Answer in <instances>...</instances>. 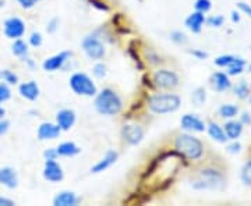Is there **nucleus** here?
I'll use <instances>...</instances> for the list:
<instances>
[{"label":"nucleus","instance_id":"obj_1","mask_svg":"<svg viewBox=\"0 0 251 206\" xmlns=\"http://www.w3.org/2000/svg\"><path fill=\"white\" fill-rule=\"evenodd\" d=\"M95 108L100 114L115 116L122 110V99L115 91L103 90L95 99Z\"/></svg>","mask_w":251,"mask_h":206},{"label":"nucleus","instance_id":"obj_2","mask_svg":"<svg viewBox=\"0 0 251 206\" xmlns=\"http://www.w3.org/2000/svg\"><path fill=\"white\" fill-rule=\"evenodd\" d=\"M175 146L177 152L186 156L190 160H196L198 158H201L202 149H204L201 141L191 135H179L175 142Z\"/></svg>","mask_w":251,"mask_h":206},{"label":"nucleus","instance_id":"obj_3","mask_svg":"<svg viewBox=\"0 0 251 206\" xmlns=\"http://www.w3.org/2000/svg\"><path fill=\"white\" fill-rule=\"evenodd\" d=\"M180 98L173 93H165V95H153L150 99V109L156 114H165L172 113L180 108Z\"/></svg>","mask_w":251,"mask_h":206},{"label":"nucleus","instance_id":"obj_4","mask_svg":"<svg viewBox=\"0 0 251 206\" xmlns=\"http://www.w3.org/2000/svg\"><path fill=\"white\" fill-rule=\"evenodd\" d=\"M200 181H196L193 187L197 189H222L225 185L224 176L216 170H202L200 173Z\"/></svg>","mask_w":251,"mask_h":206},{"label":"nucleus","instance_id":"obj_5","mask_svg":"<svg viewBox=\"0 0 251 206\" xmlns=\"http://www.w3.org/2000/svg\"><path fill=\"white\" fill-rule=\"evenodd\" d=\"M70 87L77 95H84V96H94L97 95V87L91 81L88 75L77 72L70 78Z\"/></svg>","mask_w":251,"mask_h":206},{"label":"nucleus","instance_id":"obj_6","mask_svg":"<svg viewBox=\"0 0 251 206\" xmlns=\"http://www.w3.org/2000/svg\"><path fill=\"white\" fill-rule=\"evenodd\" d=\"M82 49L85 54L90 57V59H94V60H99L103 57L105 54V47L103 45L99 42L97 38L94 36H88L82 41Z\"/></svg>","mask_w":251,"mask_h":206},{"label":"nucleus","instance_id":"obj_7","mask_svg":"<svg viewBox=\"0 0 251 206\" xmlns=\"http://www.w3.org/2000/svg\"><path fill=\"white\" fill-rule=\"evenodd\" d=\"M153 81H155L156 87H161L163 90H171V88L177 87V84H179L177 75L173 71H169V70H159V71L155 72Z\"/></svg>","mask_w":251,"mask_h":206},{"label":"nucleus","instance_id":"obj_8","mask_svg":"<svg viewBox=\"0 0 251 206\" xmlns=\"http://www.w3.org/2000/svg\"><path fill=\"white\" fill-rule=\"evenodd\" d=\"M24 32H25V27L20 18H9L4 23V34L10 39H17L20 36H23Z\"/></svg>","mask_w":251,"mask_h":206},{"label":"nucleus","instance_id":"obj_9","mask_svg":"<svg viewBox=\"0 0 251 206\" xmlns=\"http://www.w3.org/2000/svg\"><path fill=\"white\" fill-rule=\"evenodd\" d=\"M44 177H45L48 181H50V183H59V181H62L63 177H64L60 164H59L57 161H54V159H52V160H46L45 169H44Z\"/></svg>","mask_w":251,"mask_h":206},{"label":"nucleus","instance_id":"obj_10","mask_svg":"<svg viewBox=\"0 0 251 206\" xmlns=\"http://www.w3.org/2000/svg\"><path fill=\"white\" fill-rule=\"evenodd\" d=\"M122 135L125 141H127L130 145H137L143 141L144 130L138 126H125L122 130Z\"/></svg>","mask_w":251,"mask_h":206},{"label":"nucleus","instance_id":"obj_11","mask_svg":"<svg viewBox=\"0 0 251 206\" xmlns=\"http://www.w3.org/2000/svg\"><path fill=\"white\" fill-rule=\"evenodd\" d=\"M56 121H57V126L60 127L63 131H67L75 123V113L73 110H69V109H63L57 113Z\"/></svg>","mask_w":251,"mask_h":206},{"label":"nucleus","instance_id":"obj_12","mask_svg":"<svg viewBox=\"0 0 251 206\" xmlns=\"http://www.w3.org/2000/svg\"><path fill=\"white\" fill-rule=\"evenodd\" d=\"M69 57H70L69 52H62V53L56 54L53 57H49V59H46L45 63H44V69L46 71H56V70L62 69L63 64L67 62Z\"/></svg>","mask_w":251,"mask_h":206},{"label":"nucleus","instance_id":"obj_13","mask_svg":"<svg viewBox=\"0 0 251 206\" xmlns=\"http://www.w3.org/2000/svg\"><path fill=\"white\" fill-rule=\"evenodd\" d=\"M0 184L6 185L7 188H16L18 185V176L16 170L11 167L0 169Z\"/></svg>","mask_w":251,"mask_h":206},{"label":"nucleus","instance_id":"obj_14","mask_svg":"<svg viewBox=\"0 0 251 206\" xmlns=\"http://www.w3.org/2000/svg\"><path fill=\"white\" fill-rule=\"evenodd\" d=\"M62 128L59 126H54L52 123H44L41 124L39 130H38V138L45 141V139H54L60 134Z\"/></svg>","mask_w":251,"mask_h":206},{"label":"nucleus","instance_id":"obj_15","mask_svg":"<svg viewBox=\"0 0 251 206\" xmlns=\"http://www.w3.org/2000/svg\"><path fill=\"white\" fill-rule=\"evenodd\" d=\"M181 128L190 130V131L202 133L205 130V124L198 117L193 116V114H186V116H183V118H181Z\"/></svg>","mask_w":251,"mask_h":206},{"label":"nucleus","instance_id":"obj_16","mask_svg":"<svg viewBox=\"0 0 251 206\" xmlns=\"http://www.w3.org/2000/svg\"><path fill=\"white\" fill-rule=\"evenodd\" d=\"M117 158H119L117 152H115V151H108L106 155H105V158H103L102 160H99L98 163L91 169V171H92V173H102V171H105L108 167H110V166L117 160Z\"/></svg>","mask_w":251,"mask_h":206},{"label":"nucleus","instance_id":"obj_17","mask_svg":"<svg viewBox=\"0 0 251 206\" xmlns=\"http://www.w3.org/2000/svg\"><path fill=\"white\" fill-rule=\"evenodd\" d=\"M205 23V17H204V13L201 11H196L193 14H190L186 20V27L188 29H191L193 32L198 34L202 28V24Z\"/></svg>","mask_w":251,"mask_h":206},{"label":"nucleus","instance_id":"obj_18","mask_svg":"<svg viewBox=\"0 0 251 206\" xmlns=\"http://www.w3.org/2000/svg\"><path fill=\"white\" fill-rule=\"evenodd\" d=\"M78 198L75 197L74 192L69 191H63L60 194H57L53 199V205L56 206H74L77 205Z\"/></svg>","mask_w":251,"mask_h":206},{"label":"nucleus","instance_id":"obj_19","mask_svg":"<svg viewBox=\"0 0 251 206\" xmlns=\"http://www.w3.org/2000/svg\"><path fill=\"white\" fill-rule=\"evenodd\" d=\"M20 93L24 98H27L28 100H35L39 96V88H38L36 82L29 81V82H25L20 87Z\"/></svg>","mask_w":251,"mask_h":206},{"label":"nucleus","instance_id":"obj_20","mask_svg":"<svg viewBox=\"0 0 251 206\" xmlns=\"http://www.w3.org/2000/svg\"><path fill=\"white\" fill-rule=\"evenodd\" d=\"M212 87L218 92H224V91L229 90L232 87V84H230V80H229V77L226 74L216 72V74L212 75Z\"/></svg>","mask_w":251,"mask_h":206},{"label":"nucleus","instance_id":"obj_21","mask_svg":"<svg viewBox=\"0 0 251 206\" xmlns=\"http://www.w3.org/2000/svg\"><path fill=\"white\" fill-rule=\"evenodd\" d=\"M243 133V124L237 121H229L225 124V134L227 139H237Z\"/></svg>","mask_w":251,"mask_h":206},{"label":"nucleus","instance_id":"obj_22","mask_svg":"<svg viewBox=\"0 0 251 206\" xmlns=\"http://www.w3.org/2000/svg\"><path fill=\"white\" fill-rule=\"evenodd\" d=\"M57 155L60 156H74L80 153V148L74 142H63L57 146Z\"/></svg>","mask_w":251,"mask_h":206},{"label":"nucleus","instance_id":"obj_23","mask_svg":"<svg viewBox=\"0 0 251 206\" xmlns=\"http://www.w3.org/2000/svg\"><path fill=\"white\" fill-rule=\"evenodd\" d=\"M208 133L211 135V138H214L218 142H226V139H227V137H226V134L222 131V128L218 126V124H215V123H211V124H209V127H208Z\"/></svg>","mask_w":251,"mask_h":206},{"label":"nucleus","instance_id":"obj_24","mask_svg":"<svg viewBox=\"0 0 251 206\" xmlns=\"http://www.w3.org/2000/svg\"><path fill=\"white\" fill-rule=\"evenodd\" d=\"M237 113H239V109L234 105H224L219 109V116L224 117V118H233Z\"/></svg>","mask_w":251,"mask_h":206},{"label":"nucleus","instance_id":"obj_25","mask_svg":"<svg viewBox=\"0 0 251 206\" xmlns=\"http://www.w3.org/2000/svg\"><path fill=\"white\" fill-rule=\"evenodd\" d=\"M205 99H206V93L204 88H197V90L193 92V95H191V100H193V103H194L196 106H201V105H204Z\"/></svg>","mask_w":251,"mask_h":206},{"label":"nucleus","instance_id":"obj_26","mask_svg":"<svg viewBox=\"0 0 251 206\" xmlns=\"http://www.w3.org/2000/svg\"><path fill=\"white\" fill-rule=\"evenodd\" d=\"M246 62L243 59H234V62L229 66V75H237L243 71Z\"/></svg>","mask_w":251,"mask_h":206},{"label":"nucleus","instance_id":"obj_27","mask_svg":"<svg viewBox=\"0 0 251 206\" xmlns=\"http://www.w3.org/2000/svg\"><path fill=\"white\" fill-rule=\"evenodd\" d=\"M234 92H236V95L240 99H246L249 96V87H247V84H246L244 81H240V82L236 85Z\"/></svg>","mask_w":251,"mask_h":206},{"label":"nucleus","instance_id":"obj_28","mask_svg":"<svg viewBox=\"0 0 251 206\" xmlns=\"http://www.w3.org/2000/svg\"><path fill=\"white\" fill-rule=\"evenodd\" d=\"M27 52L28 49L27 45H25V42L17 39V41L14 42V45H13V53L16 54V56H24V54H27Z\"/></svg>","mask_w":251,"mask_h":206},{"label":"nucleus","instance_id":"obj_29","mask_svg":"<svg viewBox=\"0 0 251 206\" xmlns=\"http://www.w3.org/2000/svg\"><path fill=\"white\" fill-rule=\"evenodd\" d=\"M242 180L244 184L251 185V160L247 161V163L244 164V167H243Z\"/></svg>","mask_w":251,"mask_h":206},{"label":"nucleus","instance_id":"obj_30","mask_svg":"<svg viewBox=\"0 0 251 206\" xmlns=\"http://www.w3.org/2000/svg\"><path fill=\"white\" fill-rule=\"evenodd\" d=\"M234 59H236V57L230 56V54H227V56H219L215 60V64L216 66H219V67H229V66L234 62Z\"/></svg>","mask_w":251,"mask_h":206},{"label":"nucleus","instance_id":"obj_31","mask_svg":"<svg viewBox=\"0 0 251 206\" xmlns=\"http://www.w3.org/2000/svg\"><path fill=\"white\" fill-rule=\"evenodd\" d=\"M0 78H3L4 82H9V84H17L18 77L16 74H13L9 70H4V71H0Z\"/></svg>","mask_w":251,"mask_h":206},{"label":"nucleus","instance_id":"obj_32","mask_svg":"<svg viewBox=\"0 0 251 206\" xmlns=\"http://www.w3.org/2000/svg\"><path fill=\"white\" fill-rule=\"evenodd\" d=\"M211 9V0H197L196 1V10L201 13H206Z\"/></svg>","mask_w":251,"mask_h":206},{"label":"nucleus","instance_id":"obj_33","mask_svg":"<svg viewBox=\"0 0 251 206\" xmlns=\"http://www.w3.org/2000/svg\"><path fill=\"white\" fill-rule=\"evenodd\" d=\"M206 23H208L209 27L218 28L224 24V17H222V16H212V17H209L206 20Z\"/></svg>","mask_w":251,"mask_h":206},{"label":"nucleus","instance_id":"obj_34","mask_svg":"<svg viewBox=\"0 0 251 206\" xmlns=\"http://www.w3.org/2000/svg\"><path fill=\"white\" fill-rule=\"evenodd\" d=\"M10 96H11V92H10L9 87L6 84H0V103L9 100Z\"/></svg>","mask_w":251,"mask_h":206},{"label":"nucleus","instance_id":"obj_35","mask_svg":"<svg viewBox=\"0 0 251 206\" xmlns=\"http://www.w3.org/2000/svg\"><path fill=\"white\" fill-rule=\"evenodd\" d=\"M94 75L95 77H98V78H103L105 75H106V67H105V64L99 63L97 64L95 67H94Z\"/></svg>","mask_w":251,"mask_h":206},{"label":"nucleus","instance_id":"obj_36","mask_svg":"<svg viewBox=\"0 0 251 206\" xmlns=\"http://www.w3.org/2000/svg\"><path fill=\"white\" fill-rule=\"evenodd\" d=\"M29 42H31L32 46H41L42 45V36H41V34H38V32H34L31 35V38H29Z\"/></svg>","mask_w":251,"mask_h":206},{"label":"nucleus","instance_id":"obj_37","mask_svg":"<svg viewBox=\"0 0 251 206\" xmlns=\"http://www.w3.org/2000/svg\"><path fill=\"white\" fill-rule=\"evenodd\" d=\"M172 39L175 41V42H177V44H184L187 39H186V35L184 34H181V32H173L172 34Z\"/></svg>","mask_w":251,"mask_h":206},{"label":"nucleus","instance_id":"obj_38","mask_svg":"<svg viewBox=\"0 0 251 206\" xmlns=\"http://www.w3.org/2000/svg\"><path fill=\"white\" fill-rule=\"evenodd\" d=\"M18 3L24 7V9H31V7H34L36 3L39 1V0H17Z\"/></svg>","mask_w":251,"mask_h":206},{"label":"nucleus","instance_id":"obj_39","mask_svg":"<svg viewBox=\"0 0 251 206\" xmlns=\"http://www.w3.org/2000/svg\"><path fill=\"white\" fill-rule=\"evenodd\" d=\"M226 149H227V152L229 153H239L240 152V149H242V145L239 142H233L230 143Z\"/></svg>","mask_w":251,"mask_h":206},{"label":"nucleus","instance_id":"obj_40","mask_svg":"<svg viewBox=\"0 0 251 206\" xmlns=\"http://www.w3.org/2000/svg\"><path fill=\"white\" fill-rule=\"evenodd\" d=\"M56 156H59L56 149H48V151L45 152L46 160H52V159H56Z\"/></svg>","mask_w":251,"mask_h":206},{"label":"nucleus","instance_id":"obj_41","mask_svg":"<svg viewBox=\"0 0 251 206\" xmlns=\"http://www.w3.org/2000/svg\"><path fill=\"white\" fill-rule=\"evenodd\" d=\"M9 121H6V120H1V121H0V135H3L7 130H9Z\"/></svg>","mask_w":251,"mask_h":206},{"label":"nucleus","instance_id":"obj_42","mask_svg":"<svg viewBox=\"0 0 251 206\" xmlns=\"http://www.w3.org/2000/svg\"><path fill=\"white\" fill-rule=\"evenodd\" d=\"M237 6H239V9L242 10V11H244L246 14H249L251 17V7L249 4H246V3H239Z\"/></svg>","mask_w":251,"mask_h":206},{"label":"nucleus","instance_id":"obj_43","mask_svg":"<svg viewBox=\"0 0 251 206\" xmlns=\"http://www.w3.org/2000/svg\"><path fill=\"white\" fill-rule=\"evenodd\" d=\"M14 202L11 199H7V198L0 197V206H13Z\"/></svg>","mask_w":251,"mask_h":206},{"label":"nucleus","instance_id":"obj_44","mask_svg":"<svg viewBox=\"0 0 251 206\" xmlns=\"http://www.w3.org/2000/svg\"><path fill=\"white\" fill-rule=\"evenodd\" d=\"M242 124H251V117L249 113H243L242 116V121H240Z\"/></svg>","mask_w":251,"mask_h":206},{"label":"nucleus","instance_id":"obj_45","mask_svg":"<svg viewBox=\"0 0 251 206\" xmlns=\"http://www.w3.org/2000/svg\"><path fill=\"white\" fill-rule=\"evenodd\" d=\"M191 54H194V56H197L198 59H206L208 57V54L205 52H200V50H193Z\"/></svg>","mask_w":251,"mask_h":206},{"label":"nucleus","instance_id":"obj_46","mask_svg":"<svg viewBox=\"0 0 251 206\" xmlns=\"http://www.w3.org/2000/svg\"><path fill=\"white\" fill-rule=\"evenodd\" d=\"M56 24H57V20H53V21L49 24V29H48V31H49V32H53L54 29H56V27H54Z\"/></svg>","mask_w":251,"mask_h":206},{"label":"nucleus","instance_id":"obj_47","mask_svg":"<svg viewBox=\"0 0 251 206\" xmlns=\"http://www.w3.org/2000/svg\"><path fill=\"white\" fill-rule=\"evenodd\" d=\"M232 20H233V23H239V21H240V17H239V14H237L236 11L232 13Z\"/></svg>","mask_w":251,"mask_h":206},{"label":"nucleus","instance_id":"obj_48","mask_svg":"<svg viewBox=\"0 0 251 206\" xmlns=\"http://www.w3.org/2000/svg\"><path fill=\"white\" fill-rule=\"evenodd\" d=\"M3 116H4V109L0 108V118H3Z\"/></svg>","mask_w":251,"mask_h":206},{"label":"nucleus","instance_id":"obj_49","mask_svg":"<svg viewBox=\"0 0 251 206\" xmlns=\"http://www.w3.org/2000/svg\"><path fill=\"white\" fill-rule=\"evenodd\" d=\"M249 100H250V103H251V96H250V98H249Z\"/></svg>","mask_w":251,"mask_h":206},{"label":"nucleus","instance_id":"obj_50","mask_svg":"<svg viewBox=\"0 0 251 206\" xmlns=\"http://www.w3.org/2000/svg\"><path fill=\"white\" fill-rule=\"evenodd\" d=\"M140 1H141V0H140Z\"/></svg>","mask_w":251,"mask_h":206}]
</instances>
